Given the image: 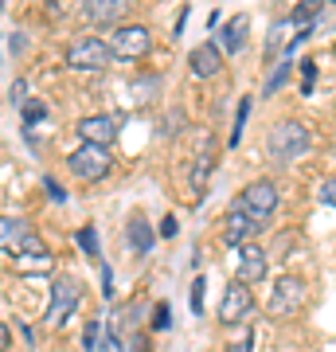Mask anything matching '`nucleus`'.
Returning <instances> with one entry per match:
<instances>
[{
    "label": "nucleus",
    "instance_id": "f257e3e1",
    "mask_svg": "<svg viewBox=\"0 0 336 352\" xmlns=\"http://www.w3.org/2000/svg\"><path fill=\"white\" fill-rule=\"evenodd\" d=\"M266 149H270V157H278V161H298L301 153L309 149V129L301 126V122H278V126L270 129Z\"/></svg>",
    "mask_w": 336,
    "mask_h": 352
},
{
    "label": "nucleus",
    "instance_id": "f03ea898",
    "mask_svg": "<svg viewBox=\"0 0 336 352\" xmlns=\"http://www.w3.org/2000/svg\"><path fill=\"white\" fill-rule=\"evenodd\" d=\"M235 208L243 215H250V219L262 227L270 215L278 212V188H274V180H254V184H247V192L238 196Z\"/></svg>",
    "mask_w": 336,
    "mask_h": 352
},
{
    "label": "nucleus",
    "instance_id": "7ed1b4c3",
    "mask_svg": "<svg viewBox=\"0 0 336 352\" xmlns=\"http://www.w3.org/2000/svg\"><path fill=\"white\" fill-rule=\"evenodd\" d=\"M153 47V32L145 24H122L110 32V51L117 59H141Z\"/></svg>",
    "mask_w": 336,
    "mask_h": 352
},
{
    "label": "nucleus",
    "instance_id": "20e7f679",
    "mask_svg": "<svg viewBox=\"0 0 336 352\" xmlns=\"http://www.w3.org/2000/svg\"><path fill=\"white\" fill-rule=\"evenodd\" d=\"M110 43L98 36H87L78 39V43H71L67 47V67H75V71H102V67H110Z\"/></svg>",
    "mask_w": 336,
    "mask_h": 352
},
{
    "label": "nucleus",
    "instance_id": "39448f33",
    "mask_svg": "<svg viewBox=\"0 0 336 352\" xmlns=\"http://www.w3.org/2000/svg\"><path fill=\"white\" fill-rule=\"evenodd\" d=\"M67 168H71L78 180L94 184V180H102V176L110 173V153L102 149V145H78V149L67 157Z\"/></svg>",
    "mask_w": 336,
    "mask_h": 352
},
{
    "label": "nucleus",
    "instance_id": "423d86ee",
    "mask_svg": "<svg viewBox=\"0 0 336 352\" xmlns=\"http://www.w3.org/2000/svg\"><path fill=\"white\" fill-rule=\"evenodd\" d=\"M78 302H82V289H78L75 278H55V282H51L47 321L51 325H63V321L71 317V309H78Z\"/></svg>",
    "mask_w": 336,
    "mask_h": 352
},
{
    "label": "nucleus",
    "instance_id": "0eeeda50",
    "mask_svg": "<svg viewBox=\"0 0 336 352\" xmlns=\"http://www.w3.org/2000/svg\"><path fill=\"white\" fill-rule=\"evenodd\" d=\"M305 302V282L301 278H293V274H286V278H278V286H274V294H270V317H289V314H298V305Z\"/></svg>",
    "mask_w": 336,
    "mask_h": 352
},
{
    "label": "nucleus",
    "instance_id": "6e6552de",
    "mask_svg": "<svg viewBox=\"0 0 336 352\" xmlns=\"http://www.w3.org/2000/svg\"><path fill=\"white\" fill-rule=\"evenodd\" d=\"M78 138L87 141V145H102L106 149L117 138V118H110V113H90V118L78 122Z\"/></svg>",
    "mask_w": 336,
    "mask_h": 352
},
{
    "label": "nucleus",
    "instance_id": "1a4fd4ad",
    "mask_svg": "<svg viewBox=\"0 0 336 352\" xmlns=\"http://www.w3.org/2000/svg\"><path fill=\"white\" fill-rule=\"evenodd\" d=\"M250 305H254V298H250V286L247 282H231L223 294V302H219V321H243V317L250 314Z\"/></svg>",
    "mask_w": 336,
    "mask_h": 352
},
{
    "label": "nucleus",
    "instance_id": "9d476101",
    "mask_svg": "<svg viewBox=\"0 0 336 352\" xmlns=\"http://www.w3.org/2000/svg\"><path fill=\"white\" fill-rule=\"evenodd\" d=\"M266 266H270V254L262 251V247H254V243H247L243 251H238V282H262L266 278Z\"/></svg>",
    "mask_w": 336,
    "mask_h": 352
},
{
    "label": "nucleus",
    "instance_id": "9b49d317",
    "mask_svg": "<svg viewBox=\"0 0 336 352\" xmlns=\"http://www.w3.org/2000/svg\"><path fill=\"white\" fill-rule=\"evenodd\" d=\"M188 67H192V75L196 78L219 75V67H223V51H219V43H199V47L188 55Z\"/></svg>",
    "mask_w": 336,
    "mask_h": 352
},
{
    "label": "nucleus",
    "instance_id": "f8f14e48",
    "mask_svg": "<svg viewBox=\"0 0 336 352\" xmlns=\"http://www.w3.org/2000/svg\"><path fill=\"white\" fill-rule=\"evenodd\" d=\"M247 32H250V16L238 12L231 16L223 24V32H219V51H227V55H238V51L247 47Z\"/></svg>",
    "mask_w": 336,
    "mask_h": 352
},
{
    "label": "nucleus",
    "instance_id": "ddd939ff",
    "mask_svg": "<svg viewBox=\"0 0 336 352\" xmlns=\"http://www.w3.org/2000/svg\"><path fill=\"white\" fill-rule=\"evenodd\" d=\"M90 24H117L125 16V0H90L87 8H82Z\"/></svg>",
    "mask_w": 336,
    "mask_h": 352
},
{
    "label": "nucleus",
    "instance_id": "4468645a",
    "mask_svg": "<svg viewBox=\"0 0 336 352\" xmlns=\"http://www.w3.org/2000/svg\"><path fill=\"white\" fill-rule=\"evenodd\" d=\"M254 231H258V223H254L250 215H243L238 208H231V212H227V227H223V239L227 243H235V247H238V243L250 239Z\"/></svg>",
    "mask_w": 336,
    "mask_h": 352
},
{
    "label": "nucleus",
    "instance_id": "2eb2a0df",
    "mask_svg": "<svg viewBox=\"0 0 336 352\" xmlns=\"http://www.w3.org/2000/svg\"><path fill=\"white\" fill-rule=\"evenodd\" d=\"M125 231H129V243H133V247H137L141 254H149V251H153L157 235H153V227H149V219H145V215H133Z\"/></svg>",
    "mask_w": 336,
    "mask_h": 352
},
{
    "label": "nucleus",
    "instance_id": "dca6fc26",
    "mask_svg": "<svg viewBox=\"0 0 336 352\" xmlns=\"http://www.w3.org/2000/svg\"><path fill=\"white\" fill-rule=\"evenodd\" d=\"M289 28H298L293 20H278L274 28H270V39H266V55H278L282 47H293V39L286 36Z\"/></svg>",
    "mask_w": 336,
    "mask_h": 352
},
{
    "label": "nucleus",
    "instance_id": "f3484780",
    "mask_svg": "<svg viewBox=\"0 0 336 352\" xmlns=\"http://www.w3.org/2000/svg\"><path fill=\"white\" fill-rule=\"evenodd\" d=\"M20 113H24V126L32 129V126L39 122V118H47V106H43L39 98H27L24 106H20Z\"/></svg>",
    "mask_w": 336,
    "mask_h": 352
},
{
    "label": "nucleus",
    "instance_id": "a211bd4d",
    "mask_svg": "<svg viewBox=\"0 0 336 352\" xmlns=\"http://www.w3.org/2000/svg\"><path fill=\"white\" fill-rule=\"evenodd\" d=\"M16 254H36V258H51L39 235H24V239H20V247H16Z\"/></svg>",
    "mask_w": 336,
    "mask_h": 352
},
{
    "label": "nucleus",
    "instance_id": "6ab92c4d",
    "mask_svg": "<svg viewBox=\"0 0 336 352\" xmlns=\"http://www.w3.org/2000/svg\"><path fill=\"white\" fill-rule=\"evenodd\" d=\"M78 247L87 251V258H98V231L94 227H82L78 231Z\"/></svg>",
    "mask_w": 336,
    "mask_h": 352
},
{
    "label": "nucleus",
    "instance_id": "aec40b11",
    "mask_svg": "<svg viewBox=\"0 0 336 352\" xmlns=\"http://www.w3.org/2000/svg\"><path fill=\"white\" fill-rule=\"evenodd\" d=\"M317 12H321V0H305V4H301L298 12L289 16V20H293V24H301V28H305V24H309V20H313V16H317Z\"/></svg>",
    "mask_w": 336,
    "mask_h": 352
},
{
    "label": "nucleus",
    "instance_id": "412c9836",
    "mask_svg": "<svg viewBox=\"0 0 336 352\" xmlns=\"http://www.w3.org/2000/svg\"><path fill=\"white\" fill-rule=\"evenodd\" d=\"M286 78H289V63H278L274 75L266 78V94H278V90L286 87Z\"/></svg>",
    "mask_w": 336,
    "mask_h": 352
},
{
    "label": "nucleus",
    "instance_id": "4be33fe9",
    "mask_svg": "<svg viewBox=\"0 0 336 352\" xmlns=\"http://www.w3.org/2000/svg\"><path fill=\"white\" fill-rule=\"evenodd\" d=\"M20 231H24V227H20V219L4 215V247H8V251H12V239H16V247H20V239H24Z\"/></svg>",
    "mask_w": 336,
    "mask_h": 352
},
{
    "label": "nucleus",
    "instance_id": "5701e85b",
    "mask_svg": "<svg viewBox=\"0 0 336 352\" xmlns=\"http://www.w3.org/2000/svg\"><path fill=\"white\" fill-rule=\"evenodd\" d=\"M247 113H250V98L238 102V118H235V129H231V145L243 141V126H247Z\"/></svg>",
    "mask_w": 336,
    "mask_h": 352
},
{
    "label": "nucleus",
    "instance_id": "b1692460",
    "mask_svg": "<svg viewBox=\"0 0 336 352\" xmlns=\"http://www.w3.org/2000/svg\"><path fill=\"white\" fill-rule=\"evenodd\" d=\"M98 333H102V325H98V321H90V325L82 329V349L98 352V344H102V340H98Z\"/></svg>",
    "mask_w": 336,
    "mask_h": 352
},
{
    "label": "nucleus",
    "instance_id": "393cba45",
    "mask_svg": "<svg viewBox=\"0 0 336 352\" xmlns=\"http://www.w3.org/2000/svg\"><path fill=\"white\" fill-rule=\"evenodd\" d=\"M203 286H208L203 278H196V282H192V314H203Z\"/></svg>",
    "mask_w": 336,
    "mask_h": 352
},
{
    "label": "nucleus",
    "instance_id": "a878e982",
    "mask_svg": "<svg viewBox=\"0 0 336 352\" xmlns=\"http://www.w3.org/2000/svg\"><path fill=\"white\" fill-rule=\"evenodd\" d=\"M250 340H254V333H250V329H243V333H238V340H231V344H227V352H250Z\"/></svg>",
    "mask_w": 336,
    "mask_h": 352
},
{
    "label": "nucleus",
    "instance_id": "bb28decb",
    "mask_svg": "<svg viewBox=\"0 0 336 352\" xmlns=\"http://www.w3.org/2000/svg\"><path fill=\"white\" fill-rule=\"evenodd\" d=\"M301 75H305V94H309L313 78H317V63H313V59H305V63H301Z\"/></svg>",
    "mask_w": 336,
    "mask_h": 352
},
{
    "label": "nucleus",
    "instance_id": "cd10ccee",
    "mask_svg": "<svg viewBox=\"0 0 336 352\" xmlns=\"http://www.w3.org/2000/svg\"><path fill=\"white\" fill-rule=\"evenodd\" d=\"M24 90H27V87L20 82V78H16V82H12V90H8V98H12V106H24V102H27V98H24Z\"/></svg>",
    "mask_w": 336,
    "mask_h": 352
},
{
    "label": "nucleus",
    "instance_id": "c85d7f7f",
    "mask_svg": "<svg viewBox=\"0 0 336 352\" xmlns=\"http://www.w3.org/2000/svg\"><path fill=\"white\" fill-rule=\"evenodd\" d=\"M98 352H122V340L113 337V333H106V337H102V344H98Z\"/></svg>",
    "mask_w": 336,
    "mask_h": 352
},
{
    "label": "nucleus",
    "instance_id": "c756f323",
    "mask_svg": "<svg viewBox=\"0 0 336 352\" xmlns=\"http://www.w3.org/2000/svg\"><path fill=\"white\" fill-rule=\"evenodd\" d=\"M321 200L336 208V180H324V184H321Z\"/></svg>",
    "mask_w": 336,
    "mask_h": 352
},
{
    "label": "nucleus",
    "instance_id": "7c9ffc66",
    "mask_svg": "<svg viewBox=\"0 0 336 352\" xmlns=\"http://www.w3.org/2000/svg\"><path fill=\"white\" fill-rule=\"evenodd\" d=\"M176 231H180V223H176V215H164V223H161V235H164V239H172Z\"/></svg>",
    "mask_w": 336,
    "mask_h": 352
},
{
    "label": "nucleus",
    "instance_id": "2f4dec72",
    "mask_svg": "<svg viewBox=\"0 0 336 352\" xmlns=\"http://www.w3.org/2000/svg\"><path fill=\"white\" fill-rule=\"evenodd\" d=\"M153 329H168V305H157V317H153Z\"/></svg>",
    "mask_w": 336,
    "mask_h": 352
},
{
    "label": "nucleus",
    "instance_id": "473e14b6",
    "mask_svg": "<svg viewBox=\"0 0 336 352\" xmlns=\"http://www.w3.org/2000/svg\"><path fill=\"white\" fill-rule=\"evenodd\" d=\"M129 352H149V337H141L137 333V337L129 340Z\"/></svg>",
    "mask_w": 336,
    "mask_h": 352
},
{
    "label": "nucleus",
    "instance_id": "72a5a7b5",
    "mask_svg": "<svg viewBox=\"0 0 336 352\" xmlns=\"http://www.w3.org/2000/svg\"><path fill=\"white\" fill-rule=\"evenodd\" d=\"M47 192H51V200H63V188L55 184V180H47Z\"/></svg>",
    "mask_w": 336,
    "mask_h": 352
}]
</instances>
